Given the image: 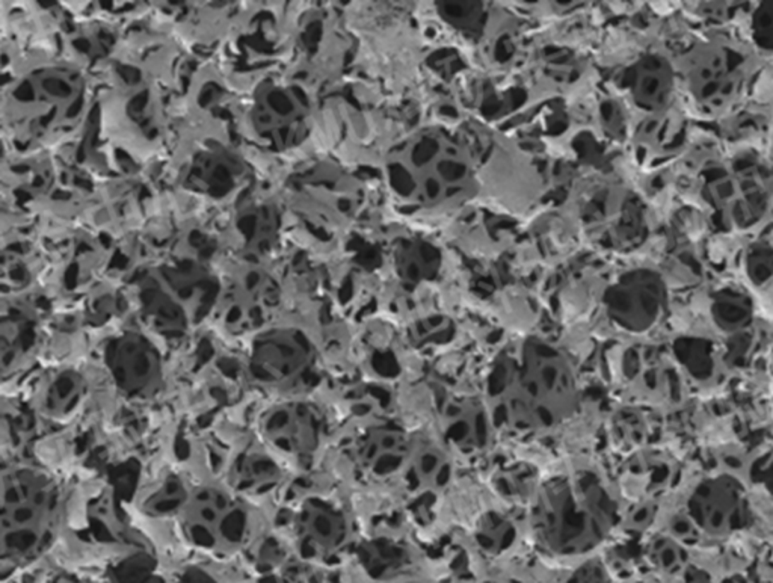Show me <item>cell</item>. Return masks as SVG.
<instances>
[{"label": "cell", "mask_w": 773, "mask_h": 583, "mask_svg": "<svg viewBox=\"0 0 773 583\" xmlns=\"http://www.w3.org/2000/svg\"><path fill=\"white\" fill-rule=\"evenodd\" d=\"M502 406L512 423L527 429L553 428L576 411L577 378L570 360L543 343L524 346L502 367Z\"/></svg>", "instance_id": "6da1fadb"}, {"label": "cell", "mask_w": 773, "mask_h": 583, "mask_svg": "<svg viewBox=\"0 0 773 583\" xmlns=\"http://www.w3.org/2000/svg\"><path fill=\"white\" fill-rule=\"evenodd\" d=\"M58 488L46 473L17 467L4 471L2 531L5 547L38 544L57 522Z\"/></svg>", "instance_id": "3957f363"}, {"label": "cell", "mask_w": 773, "mask_h": 583, "mask_svg": "<svg viewBox=\"0 0 773 583\" xmlns=\"http://www.w3.org/2000/svg\"><path fill=\"white\" fill-rule=\"evenodd\" d=\"M603 493L583 473L545 481L532 503L538 543L556 555H580L603 535Z\"/></svg>", "instance_id": "7a4b0ae2"}, {"label": "cell", "mask_w": 773, "mask_h": 583, "mask_svg": "<svg viewBox=\"0 0 773 583\" xmlns=\"http://www.w3.org/2000/svg\"><path fill=\"white\" fill-rule=\"evenodd\" d=\"M260 426L271 446L296 459L310 457L322 437V419L313 406L304 402L273 406L264 414Z\"/></svg>", "instance_id": "5b68a950"}, {"label": "cell", "mask_w": 773, "mask_h": 583, "mask_svg": "<svg viewBox=\"0 0 773 583\" xmlns=\"http://www.w3.org/2000/svg\"><path fill=\"white\" fill-rule=\"evenodd\" d=\"M85 396V381L74 370L58 372L44 384L38 394L40 411L52 420L71 417Z\"/></svg>", "instance_id": "9c48e42d"}, {"label": "cell", "mask_w": 773, "mask_h": 583, "mask_svg": "<svg viewBox=\"0 0 773 583\" xmlns=\"http://www.w3.org/2000/svg\"><path fill=\"white\" fill-rule=\"evenodd\" d=\"M107 369L121 393L134 399H148L163 382L159 357L146 346L118 348L107 360Z\"/></svg>", "instance_id": "8992f818"}, {"label": "cell", "mask_w": 773, "mask_h": 583, "mask_svg": "<svg viewBox=\"0 0 773 583\" xmlns=\"http://www.w3.org/2000/svg\"><path fill=\"white\" fill-rule=\"evenodd\" d=\"M295 531L301 544L329 552L346 541L349 522L336 505L310 497L302 502L295 515Z\"/></svg>", "instance_id": "52a82bcc"}, {"label": "cell", "mask_w": 773, "mask_h": 583, "mask_svg": "<svg viewBox=\"0 0 773 583\" xmlns=\"http://www.w3.org/2000/svg\"><path fill=\"white\" fill-rule=\"evenodd\" d=\"M179 514L189 536L211 546L237 544L248 524L244 506L225 490L216 487H204L187 494Z\"/></svg>", "instance_id": "277c9868"}, {"label": "cell", "mask_w": 773, "mask_h": 583, "mask_svg": "<svg viewBox=\"0 0 773 583\" xmlns=\"http://www.w3.org/2000/svg\"><path fill=\"white\" fill-rule=\"evenodd\" d=\"M313 357L305 348L277 349L260 348L254 352L249 373L254 379L268 386H295L312 375Z\"/></svg>", "instance_id": "ba28073f"}]
</instances>
